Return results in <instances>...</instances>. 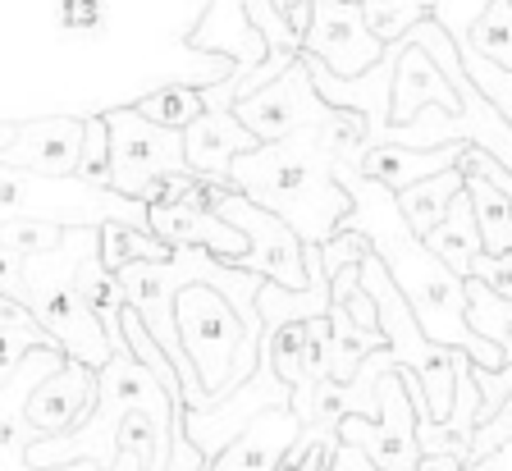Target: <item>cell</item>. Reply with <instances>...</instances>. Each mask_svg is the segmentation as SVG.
I'll use <instances>...</instances> for the list:
<instances>
[{"label":"cell","instance_id":"obj_17","mask_svg":"<svg viewBox=\"0 0 512 471\" xmlns=\"http://www.w3.org/2000/svg\"><path fill=\"white\" fill-rule=\"evenodd\" d=\"M183 142H188V165L215 183H234V161L261 147V138L234 110H206L192 129H183Z\"/></svg>","mask_w":512,"mask_h":471},{"label":"cell","instance_id":"obj_38","mask_svg":"<svg viewBox=\"0 0 512 471\" xmlns=\"http://www.w3.org/2000/svg\"><path fill=\"white\" fill-rule=\"evenodd\" d=\"M430 5H439V0H430Z\"/></svg>","mask_w":512,"mask_h":471},{"label":"cell","instance_id":"obj_16","mask_svg":"<svg viewBox=\"0 0 512 471\" xmlns=\"http://www.w3.org/2000/svg\"><path fill=\"white\" fill-rule=\"evenodd\" d=\"M302 417L293 407H270L243 435L229 444L215 462H206V471H279L288 458V449L302 439Z\"/></svg>","mask_w":512,"mask_h":471},{"label":"cell","instance_id":"obj_8","mask_svg":"<svg viewBox=\"0 0 512 471\" xmlns=\"http://www.w3.org/2000/svg\"><path fill=\"white\" fill-rule=\"evenodd\" d=\"M416 398L407 394L403 371H389L380 385V417H343L339 439L357 444L380 471H416L421 467V439H416Z\"/></svg>","mask_w":512,"mask_h":471},{"label":"cell","instance_id":"obj_31","mask_svg":"<svg viewBox=\"0 0 512 471\" xmlns=\"http://www.w3.org/2000/svg\"><path fill=\"white\" fill-rule=\"evenodd\" d=\"M462 65H467L471 83H476L480 92H485V97L499 106V115L512 124V69L494 65L490 55H480L476 46H467V51H462Z\"/></svg>","mask_w":512,"mask_h":471},{"label":"cell","instance_id":"obj_26","mask_svg":"<svg viewBox=\"0 0 512 471\" xmlns=\"http://www.w3.org/2000/svg\"><path fill=\"white\" fill-rule=\"evenodd\" d=\"M467 193L476 202V220H480V238L490 257H512V197L499 193L485 179H467Z\"/></svg>","mask_w":512,"mask_h":471},{"label":"cell","instance_id":"obj_2","mask_svg":"<svg viewBox=\"0 0 512 471\" xmlns=\"http://www.w3.org/2000/svg\"><path fill=\"white\" fill-rule=\"evenodd\" d=\"M234 188L256 206L275 211L307 247H325L343 234L352 215V193L339 179L320 129H302L284 142H261L234 161Z\"/></svg>","mask_w":512,"mask_h":471},{"label":"cell","instance_id":"obj_24","mask_svg":"<svg viewBox=\"0 0 512 471\" xmlns=\"http://www.w3.org/2000/svg\"><path fill=\"white\" fill-rule=\"evenodd\" d=\"M69 238L64 225L51 220H0V270H19L28 257H42Z\"/></svg>","mask_w":512,"mask_h":471},{"label":"cell","instance_id":"obj_20","mask_svg":"<svg viewBox=\"0 0 512 471\" xmlns=\"http://www.w3.org/2000/svg\"><path fill=\"white\" fill-rule=\"evenodd\" d=\"M462 193H467V174L448 170V174H439V179H421V183H412L407 193H398V206H403L407 225L421 238H430L444 225V215L453 211V202H458Z\"/></svg>","mask_w":512,"mask_h":471},{"label":"cell","instance_id":"obj_30","mask_svg":"<svg viewBox=\"0 0 512 471\" xmlns=\"http://www.w3.org/2000/svg\"><path fill=\"white\" fill-rule=\"evenodd\" d=\"M78 179L96 183V188H115V142H110L106 115H92V119H87V147H83Z\"/></svg>","mask_w":512,"mask_h":471},{"label":"cell","instance_id":"obj_9","mask_svg":"<svg viewBox=\"0 0 512 471\" xmlns=\"http://www.w3.org/2000/svg\"><path fill=\"white\" fill-rule=\"evenodd\" d=\"M270 407H293V385H284L279 371L270 366V357L261 353V366L243 389H234L229 398H220L211 407H188V439L206 453V462H215Z\"/></svg>","mask_w":512,"mask_h":471},{"label":"cell","instance_id":"obj_35","mask_svg":"<svg viewBox=\"0 0 512 471\" xmlns=\"http://www.w3.org/2000/svg\"><path fill=\"white\" fill-rule=\"evenodd\" d=\"M106 471H156V467H151V458H147V453H138V449H124L115 462H110Z\"/></svg>","mask_w":512,"mask_h":471},{"label":"cell","instance_id":"obj_21","mask_svg":"<svg viewBox=\"0 0 512 471\" xmlns=\"http://www.w3.org/2000/svg\"><path fill=\"white\" fill-rule=\"evenodd\" d=\"M32 348H60V339H55L23 302L0 298V371H5V366H19Z\"/></svg>","mask_w":512,"mask_h":471},{"label":"cell","instance_id":"obj_18","mask_svg":"<svg viewBox=\"0 0 512 471\" xmlns=\"http://www.w3.org/2000/svg\"><path fill=\"white\" fill-rule=\"evenodd\" d=\"M462 151H467V142H448V147H435V151L403 147V142H375V147H366V156L357 161V170H362L366 179L384 183L389 193H407L412 183L439 179V174L458 170Z\"/></svg>","mask_w":512,"mask_h":471},{"label":"cell","instance_id":"obj_10","mask_svg":"<svg viewBox=\"0 0 512 471\" xmlns=\"http://www.w3.org/2000/svg\"><path fill=\"white\" fill-rule=\"evenodd\" d=\"M234 115L243 119L261 142H284L302 129H320V124L334 115V106L316 92V78H311L307 60H298V65L288 69V74H279L275 83H266L261 92L238 101Z\"/></svg>","mask_w":512,"mask_h":471},{"label":"cell","instance_id":"obj_37","mask_svg":"<svg viewBox=\"0 0 512 471\" xmlns=\"http://www.w3.org/2000/svg\"><path fill=\"white\" fill-rule=\"evenodd\" d=\"M348 5H362V0H348Z\"/></svg>","mask_w":512,"mask_h":471},{"label":"cell","instance_id":"obj_5","mask_svg":"<svg viewBox=\"0 0 512 471\" xmlns=\"http://www.w3.org/2000/svg\"><path fill=\"white\" fill-rule=\"evenodd\" d=\"M179 334L188 348L192 366L202 375L211 403L234 394V371H238V353L247 343V321L238 316V307L224 298L215 284H188L179 293Z\"/></svg>","mask_w":512,"mask_h":471},{"label":"cell","instance_id":"obj_34","mask_svg":"<svg viewBox=\"0 0 512 471\" xmlns=\"http://www.w3.org/2000/svg\"><path fill=\"white\" fill-rule=\"evenodd\" d=\"M462 471H512V439L503 444V449H494L490 458H476V462H467Z\"/></svg>","mask_w":512,"mask_h":471},{"label":"cell","instance_id":"obj_4","mask_svg":"<svg viewBox=\"0 0 512 471\" xmlns=\"http://www.w3.org/2000/svg\"><path fill=\"white\" fill-rule=\"evenodd\" d=\"M0 220H51L64 229L128 225L151 234V206L78 174H32L0 165Z\"/></svg>","mask_w":512,"mask_h":471},{"label":"cell","instance_id":"obj_6","mask_svg":"<svg viewBox=\"0 0 512 471\" xmlns=\"http://www.w3.org/2000/svg\"><path fill=\"white\" fill-rule=\"evenodd\" d=\"M110 142H115V188L128 197L147 193L156 179H170V174H197L188 165V142L179 129H165V124H151L147 115H138L133 106L110 110Z\"/></svg>","mask_w":512,"mask_h":471},{"label":"cell","instance_id":"obj_25","mask_svg":"<svg viewBox=\"0 0 512 471\" xmlns=\"http://www.w3.org/2000/svg\"><path fill=\"white\" fill-rule=\"evenodd\" d=\"M179 247H170L165 238L147 234V229H128V225H106L101 229V261H106L115 275H124L128 266L138 261H174Z\"/></svg>","mask_w":512,"mask_h":471},{"label":"cell","instance_id":"obj_3","mask_svg":"<svg viewBox=\"0 0 512 471\" xmlns=\"http://www.w3.org/2000/svg\"><path fill=\"white\" fill-rule=\"evenodd\" d=\"M87 257H101V229H69L55 252L28 257L19 270H0V298L23 302L74 362L106 371L115 357V339L78 293V270Z\"/></svg>","mask_w":512,"mask_h":471},{"label":"cell","instance_id":"obj_7","mask_svg":"<svg viewBox=\"0 0 512 471\" xmlns=\"http://www.w3.org/2000/svg\"><path fill=\"white\" fill-rule=\"evenodd\" d=\"M220 215L229 225H238L252 243L243 261H234L238 270H252V275L270 279V284H284V289L302 293L311 289V275H307V243L293 234V225H284L275 211L256 206L252 197H243L238 188H229L220 202Z\"/></svg>","mask_w":512,"mask_h":471},{"label":"cell","instance_id":"obj_27","mask_svg":"<svg viewBox=\"0 0 512 471\" xmlns=\"http://www.w3.org/2000/svg\"><path fill=\"white\" fill-rule=\"evenodd\" d=\"M138 115H147L151 124H165V129H192L197 119L206 115V97H202V87H188V83H170V87H160V92H151V97H142Z\"/></svg>","mask_w":512,"mask_h":471},{"label":"cell","instance_id":"obj_11","mask_svg":"<svg viewBox=\"0 0 512 471\" xmlns=\"http://www.w3.org/2000/svg\"><path fill=\"white\" fill-rule=\"evenodd\" d=\"M302 55H316L320 65L334 69L339 78H362L389 55V46L371 33L362 5H348V0H316L311 28L302 33Z\"/></svg>","mask_w":512,"mask_h":471},{"label":"cell","instance_id":"obj_12","mask_svg":"<svg viewBox=\"0 0 512 471\" xmlns=\"http://www.w3.org/2000/svg\"><path fill=\"white\" fill-rule=\"evenodd\" d=\"M87 147V119H5L0 124V165L32 174H78Z\"/></svg>","mask_w":512,"mask_h":471},{"label":"cell","instance_id":"obj_36","mask_svg":"<svg viewBox=\"0 0 512 471\" xmlns=\"http://www.w3.org/2000/svg\"><path fill=\"white\" fill-rule=\"evenodd\" d=\"M467 462L453 458V453H430V458H421V467L416 471H462Z\"/></svg>","mask_w":512,"mask_h":471},{"label":"cell","instance_id":"obj_29","mask_svg":"<svg viewBox=\"0 0 512 471\" xmlns=\"http://www.w3.org/2000/svg\"><path fill=\"white\" fill-rule=\"evenodd\" d=\"M471 46L480 55H490L494 65L512 69V0H494L490 10H485V19L471 33Z\"/></svg>","mask_w":512,"mask_h":471},{"label":"cell","instance_id":"obj_14","mask_svg":"<svg viewBox=\"0 0 512 471\" xmlns=\"http://www.w3.org/2000/svg\"><path fill=\"white\" fill-rule=\"evenodd\" d=\"M151 234L165 238L170 247H206V252H215V257L229 261V266L252 252L243 229L229 225L220 211L197 206L192 197L170 202V206H151Z\"/></svg>","mask_w":512,"mask_h":471},{"label":"cell","instance_id":"obj_1","mask_svg":"<svg viewBox=\"0 0 512 471\" xmlns=\"http://www.w3.org/2000/svg\"><path fill=\"white\" fill-rule=\"evenodd\" d=\"M339 179L352 193V215L343 229H362L371 238L375 257L389 266L394 284L407 293L416 321L439 348H458V353H471V362L480 371H503L508 366V353L499 343L480 339L467 321V279L453 275L444 261L435 257V247L407 225L403 206H398V193H389L384 183L366 179L357 165L339 161Z\"/></svg>","mask_w":512,"mask_h":471},{"label":"cell","instance_id":"obj_28","mask_svg":"<svg viewBox=\"0 0 512 471\" xmlns=\"http://www.w3.org/2000/svg\"><path fill=\"white\" fill-rule=\"evenodd\" d=\"M261 353L270 357V366L279 371L284 385H307V321L302 325H275L266 330V343H261Z\"/></svg>","mask_w":512,"mask_h":471},{"label":"cell","instance_id":"obj_23","mask_svg":"<svg viewBox=\"0 0 512 471\" xmlns=\"http://www.w3.org/2000/svg\"><path fill=\"white\" fill-rule=\"evenodd\" d=\"M467 321L480 339L499 343L512 362V298H503L494 284H485L480 275L467 279Z\"/></svg>","mask_w":512,"mask_h":471},{"label":"cell","instance_id":"obj_32","mask_svg":"<svg viewBox=\"0 0 512 471\" xmlns=\"http://www.w3.org/2000/svg\"><path fill=\"white\" fill-rule=\"evenodd\" d=\"M490 5H494V0H439L435 19H439V28L458 42V51H467L471 33H476V23L485 19V10H490Z\"/></svg>","mask_w":512,"mask_h":471},{"label":"cell","instance_id":"obj_22","mask_svg":"<svg viewBox=\"0 0 512 471\" xmlns=\"http://www.w3.org/2000/svg\"><path fill=\"white\" fill-rule=\"evenodd\" d=\"M78 293H83V302L96 311V316H101V325L110 330V339H119V334H124L119 316L128 311L124 279H119L101 257H87V261H83V270H78Z\"/></svg>","mask_w":512,"mask_h":471},{"label":"cell","instance_id":"obj_13","mask_svg":"<svg viewBox=\"0 0 512 471\" xmlns=\"http://www.w3.org/2000/svg\"><path fill=\"white\" fill-rule=\"evenodd\" d=\"M96 394H101V371L69 357L60 371H51L42 385L28 394V403H23V412H19V426H28L37 439L69 435V430H78L92 417Z\"/></svg>","mask_w":512,"mask_h":471},{"label":"cell","instance_id":"obj_15","mask_svg":"<svg viewBox=\"0 0 512 471\" xmlns=\"http://www.w3.org/2000/svg\"><path fill=\"white\" fill-rule=\"evenodd\" d=\"M426 106H444L458 115L462 97L458 87L448 83V74L435 65V55L416 37H403L398 42V74H394V124L389 129H407Z\"/></svg>","mask_w":512,"mask_h":471},{"label":"cell","instance_id":"obj_19","mask_svg":"<svg viewBox=\"0 0 512 471\" xmlns=\"http://www.w3.org/2000/svg\"><path fill=\"white\" fill-rule=\"evenodd\" d=\"M426 243L435 247V257L444 261L453 275L471 279L476 257L485 252V238H480V220H476V202H471V193H462L458 202H453V211L444 215V225H439Z\"/></svg>","mask_w":512,"mask_h":471},{"label":"cell","instance_id":"obj_33","mask_svg":"<svg viewBox=\"0 0 512 471\" xmlns=\"http://www.w3.org/2000/svg\"><path fill=\"white\" fill-rule=\"evenodd\" d=\"M508 439H512V398L499 407V412H494L490 421H485V426L476 430V449H471V462H476V458H490V453L503 449Z\"/></svg>","mask_w":512,"mask_h":471}]
</instances>
